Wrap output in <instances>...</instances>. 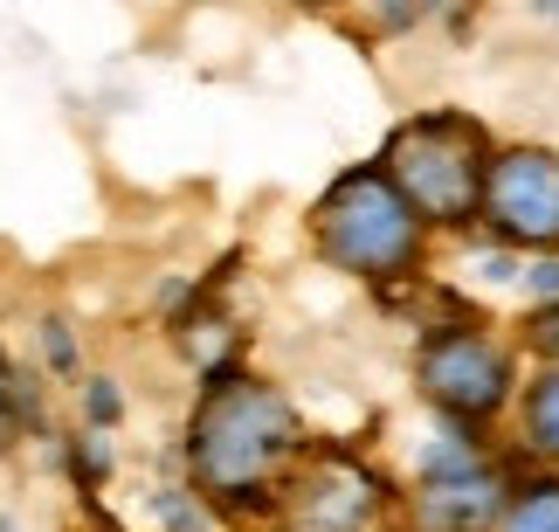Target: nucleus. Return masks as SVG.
Listing matches in <instances>:
<instances>
[{"label": "nucleus", "instance_id": "3", "mask_svg": "<svg viewBox=\"0 0 559 532\" xmlns=\"http://www.w3.org/2000/svg\"><path fill=\"white\" fill-rule=\"evenodd\" d=\"M318 236H325L332 263H346L359 276H394L415 263V208L380 174H353L318 208Z\"/></svg>", "mask_w": 559, "mask_h": 532}, {"label": "nucleus", "instance_id": "8", "mask_svg": "<svg viewBox=\"0 0 559 532\" xmlns=\"http://www.w3.org/2000/svg\"><path fill=\"white\" fill-rule=\"evenodd\" d=\"M504 532H559V484H546V492H525L519 505H511Z\"/></svg>", "mask_w": 559, "mask_h": 532}, {"label": "nucleus", "instance_id": "2", "mask_svg": "<svg viewBox=\"0 0 559 532\" xmlns=\"http://www.w3.org/2000/svg\"><path fill=\"white\" fill-rule=\"evenodd\" d=\"M386 166H394L401 201L415 208V215H428V222H463L490 187L484 139H477V125H463V118L401 125L394 145H386Z\"/></svg>", "mask_w": 559, "mask_h": 532}, {"label": "nucleus", "instance_id": "10", "mask_svg": "<svg viewBox=\"0 0 559 532\" xmlns=\"http://www.w3.org/2000/svg\"><path fill=\"white\" fill-rule=\"evenodd\" d=\"M91 415H97V422H111V415H118V394L104 388V380H97V394H91Z\"/></svg>", "mask_w": 559, "mask_h": 532}, {"label": "nucleus", "instance_id": "5", "mask_svg": "<svg viewBox=\"0 0 559 532\" xmlns=\"http://www.w3.org/2000/svg\"><path fill=\"white\" fill-rule=\"evenodd\" d=\"M421 388L436 394L442 409H456V415H490L504 401L511 374H504V353L490 346V339L449 332V339H436V346L421 353Z\"/></svg>", "mask_w": 559, "mask_h": 532}, {"label": "nucleus", "instance_id": "7", "mask_svg": "<svg viewBox=\"0 0 559 532\" xmlns=\"http://www.w3.org/2000/svg\"><path fill=\"white\" fill-rule=\"evenodd\" d=\"M421 519L436 525V532H477L490 519V477H436L428 484V498H421Z\"/></svg>", "mask_w": 559, "mask_h": 532}, {"label": "nucleus", "instance_id": "13", "mask_svg": "<svg viewBox=\"0 0 559 532\" xmlns=\"http://www.w3.org/2000/svg\"><path fill=\"white\" fill-rule=\"evenodd\" d=\"M539 339H546V346L559 353V311H546V318H539Z\"/></svg>", "mask_w": 559, "mask_h": 532}, {"label": "nucleus", "instance_id": "4", "mask_svg": "<svg viewBox=\"0 0 559 532\" xmlns=\"http://www.w3.org/2000/svg\"><path fill=\"white\" fill-rule=\"evenodd\" d=\"M484 208L511 243H559V159L552 153H511L490 166Z\"/></svg>", "mask_w": 559, "mask_h": 532}, {"label": "nucleus", "instance_id": "9", "mask_svg": "<svg viewBox=\"0 0 559 532\" xmlns=\"http://www.w3.org/2000/svg\"><path fill=\"white\" fill-rule=\"evenodd\" d=\"M532 436H539V450L559 457V374L532 388Z\"/></svg>", "mask_w": 559, "mask_h": 532}, {"label": "nucleus", "instance_id": "11", "mask_svg": "<svg viewBox=\"0 0 559 532\" xmlns=\"http://www.w3.org/2000/svg\"><path fill=\"white\" fill-rule=\"evenodd\" d=\"M532 291H546V297H559V263H539V270H532Z\"/></svg>", "mask_w": 559, "mask_h": 532}, {"label": "nucleus", "instance_id": "1", "mask_svg": "<svg viewBox=\"0 0 559 532\" xmlns=\"http://www.w3.org/2000/svg\"><path fill=\"white\" fill-rule=\"evenodd\" d=\"M284 450H290V409L284 394L255 388V380H222L193 415V471L214 492H255Z\"/></svg>", "mask_w": 559, "mask_h": 532}, {"label": "nucleus", "instance_id": "12", "mask_svg": "<svg viewBox=\"0 0 559 532\" xmlns=\"http://www.w3.org/2000/svg\"><path fill=\"white\" fill-rule=\"evenodd\" d=\"M49 359H56V367H70V339H62V326H49Z\"/></svg>", "mask_w": 559, "mask_h": 532}, {"label": "nucleus", "instance_id": "6", "mask_svg": "<svg viewBox=\"0 0 559 532\" xmlns=\"http://www.w3.org/2000/svg\"><path fill=\"white\" fill-rule=\"evenodd\" d=\"M297 519L311 532H359L373 519V477H359L353 463H325V471L305 477V492H297Z\"/></svg>", "mask_w": 559, "mask_h": 532}]
</instances>
